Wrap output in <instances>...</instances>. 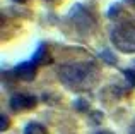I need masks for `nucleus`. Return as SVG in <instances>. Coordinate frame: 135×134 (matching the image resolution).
<instances>
[{
    "label": "nucleus",
    "mask_w": 135,
    "mask_h": 134,
    "mask_svg": "<svg viewBox=\"0 0 135 134\" xmlns=\"http://www.w3.org/2000/svg\"><path fill=\"white\" fill-rule=\"evenodd\" d=\"M60 83L70 91H89L94 88L99 77V69L94 62H70L63 64L56 70Z\"/></svg>",
    "instance_id": "f257e3e1"
},
{
    "label": "nucleus",
    "mask_w": 135,
    "mask_h": 134,
    "mask_svg": "<svg viewBox=\"0 0 135 134\" xmlns=\"http://www.w3.org/2000/svg\"><path fill=\"white\" fill-rule=\"evenodd\" d=\"M24 134H46V127L38 122H29L24 129Z\"/></svg>",
    "instance_id": "39448f33"
},
{
    "label": "nucleus",
    "mask_w": 135,
    "mask_h": 134,
    "mask_svg": "<svg viewBox=\"0 0 135 134\" xmlns=\"http://www.w3.org/2000/svg\"><path fill=\"white\" fill-rule=\"evenodd\" d=\"M31 60L34 62V64H46V47L45 45H41L40 48H38L36 50V53L33 55V59H31Z\"/></svg>",
    "instance_id": "423d86ee"
},
{
    "label": "nucleus",
    "mask_w": 135,
    "mask_h": 134,
    "mask_svg": "<svg viewBox=\"0 0 135 134\" xmlns=\"http://www.w3.org/2000/svg\"><path fill=\"white\" fill-rule=\"evenodd\" d=\"M74 107H75L77 110H87V103L84 100H77L75 103H74Z\"/></svg>",
    "instance_id": "1a4fd4ad"
},
{
    "label": "nucleus",
    "mask_w": 135,
    "mask_h": 134,
    "mask_svg": "<svg viewBox=\"0 0 135 134\" xmlns=\"http://www.w3.org/2000/svg\"><path fill=\"white\" fill-rule=\"evenodd\" d=\"M125 77L128 81L130 86H135V69H127L125 70Z\"/></svg>",
    "instance_id": "6e6552de"
},
{
    "label": "nucleus",
    "mask_w": 135,
    "mask_h": 134,
    "mask_svg": "<svg viewBox=\"0 0 135 134\" xmlns=\"http://www.w3.org/2000/svg\"><path fill=\"white\" fill-rule=\"evenodd\" d=\"M16 76L22 81H33L36 77V64L33 60L19 64L16 67Z\"/></svg>",
    "instance_id": "7ed1b4c3"
},
{
    "label": "nucleus",
    "mask_w": 135,
    "mask_h": 134,
    "mask_svg": "<svg viewBox=\"0 0 135 134\" xmlns=\"http://www.w3.org/2000/svg\"><path fill=\"white\" fill-rule=\"evenodd\" d=\"M26 95H19V93H16L12 98H10V101H9V105H10V108H12V112H21V110H24L26 108Z\"/></svg>",
    "instance_id": "20e7f679"
},
{
    "label": "nucleus",
    "mask_w": 135,
    "mask_h": 134,
    "mask_svg": "<svg viewBox=\"0 0 135 134\" xmlns=\"http://www.w3.org/2000/svg\"><path fill=\"white\" fill-rule=\"evenodd\" d=\"M118 7H120V5H113V7H111V10L108 12V16H109V17H113V14L118 12Z\"/></svg>",
    "instance_id": "9b49d317"
},
{
    "label": "nucleus",
    "mask_w": 135,
    "mask_h": 134,
    "mask_svg": "<svg viewBox=\"0 0 135 134\" xmlns=\"http://www.w3.org/2000/svg\"><path fill=\"white\" fill-rule=\"evenodd\" d=\"M125 2H128V3H130L132 7H135V0H125Z\"/></svg>",
    "instance_id": "4468645a"
},
{
    "label": "nucleus",
    "mask_w": 135,
    "mask_h": 134,
    "mask_svg": "<svg viewBox=\"0 0 135 134\" xmlns=\"http://www.w3.org/2000/svg\"><path fill=\"white\" fill-rule=\"evenodd\" d=\"M14 2H17V3H24V2H27V0H14Z\"/></svg>",
    "instance_id": "2eb2a0df"
},
{
    "label": "nucleus",
    "mask_w": 135,
    "mask_h": 134,
    "mask_svg": "<svg viewBox=\"0 0 135 134\" xmlns=\"http://www.w3.org/2000/svg\"><path fill=\"white\" fill-rule=\"evenodd\" d=\"M99 57H101V60H104L106 64H109V65H115V64H116V59H115V55H113L111 52L108 50V48H106V50H103Z\"/></svg>",
    "instance_id": "0eeeda50"
},
{
    "label": "nucleus",
    "mask_w": 135,
    "mask_h": 134,
    "mask_svg": "<svg viewBox=\"0 0 135 134\" xmlns=\"http://www.w3.org/2000/svg\"><path fill=\"white\" fill-rule=\"evenodd\" d=\"M128 134H135V124L130 127V131H128Z\"/></svg>",
    "instance_id": "ddd939ff"
},
{
    "label": "nucleus",
    "mask_w": 135,
    "mask_h": 134,
    "mask_svg": "<svg viewBox=\"0 0 135 134\" xmlns=\"http://www.w3.org/2000/svg\"><path fill=\"white\" fill-rule=\"evenodd\" d=\"M111 43L123 53H135V23L125 21L111 29Z\"/></svg>",
    "instance_id": "f03ea898"
},
{
    "label": "nucleus",
    "mask_w": 135,
    "mask_h": 134,
    "mask_svg": "<svg viewBox=\"0 0 135 134\" xmlns=\"http://www.w3.org/2000/svg\"><path fill=\"white\" fill-rule=\"evenodd\" d=\"M94 134H113V132H109V131H98V132H94Z\"/></svg>",
    "instance_id": "f8f14e48"
},
{
    "label": "nucleus",
    "mask_w": 135,
    "mask_h": 134,
    "mask_svg": "<svg viewBox=\"0 0 135 134\" xmlns=\"http://www.w3.org/2000/svg\"><path fill=\"white\" fill-rule=\"evenodd\" d=\"M7 127H9V119H7V115H2V120H0V131H5Z\"/></svg>",
    "instance_id": "9d476101"
}]
</instances>
